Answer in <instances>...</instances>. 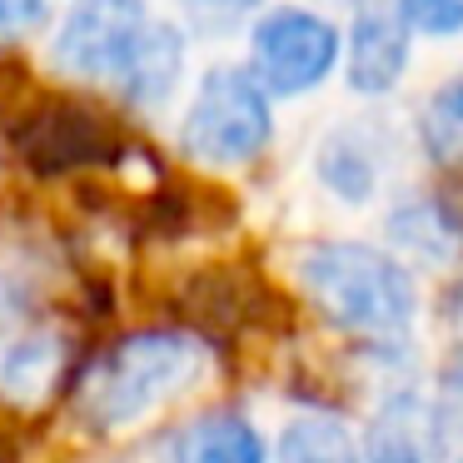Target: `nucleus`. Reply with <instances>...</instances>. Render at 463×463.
<instances>
[{"mask_svg":"<svg viewBox=\"0 0 463 463\" xmlns=\"http://www.w3.org/2000/svg\"><path fill=\"white\" fill-rule=\"evenodd\" d=\"M15 145H21V155L35 170L55 175V170H75V165L105 160L110 155V130L90 110H80V105L51 100L35 115H25V125L15 130Z\"/></svg>","mask_w":463,"mask_h":463,"instance_id":"423d86ee","label":"nucleus"},{"mask_svg":"<svg viewBox=\"0 0 463 463\" xmlns=\"http://www.w3.org/2000/svg\"><path fill=\"white\" fill-rule=\"evenodd\" d=\"M175 463H264V439L240 413H204L175 439Z\"/></svg>","mask_w":463,"mask_h":463,"instance_id":"f8f14e48","label":"nucleus"},{"mask_svg":"<svg viewBox=\"0 0 463 463\" xmlns=\"http://www.w3.org/2000/svg\"><path fill=\"white\" fill-rule=\"evenodd\" d=\"M399 11L419 35H458L463 31V0H399Z\"/></svg>","mask_w":463,"mask_h":463,"instance_id":"dca6fc26","label":"nucleus"},{"mask_svg":"<svg viewBox=\"0 0 463 463\" xmlns=\"http://www.w3.org/2000/svg\"><path fill=\"white\" fill-rule=\"evenodd\" d=\"M55 369H61L55 339H25L11 349V359L0 369V383H5V393H15V399H41V389L55 379Z\"/></svg>","mask_w":463,"mask_h":463,"instance_id":"2eb2a0df","label":"nucleus"},{"mask_svg":"<svg viewBox=\"0 0 463 463\" xmlns=\"http://www.w3.org/2000/svg\"><path fill=\"white\" fill-rule=\"evenodd\" d=\"M383 170H389L383 135L369 130L364 120H344L339 130H329L319 140V155H314L319 184L344 204H369L383 184Z\"/></svg>","mask_w":463,"mask_h":463,"instance_id":"6e6552de","label":"nucleus"},{"mask_svg":"<svg viewBox=\"0 0 463 463\" xmlns=\"http://www.w3.org/2000/svg\"><path fill=\"white\" fill-rule=\"evenodd\" d=\"M389 240L399 244L409 260L449 264V260H458V250H463V220L443 200H413V204H399V210L389 214Z\"/></svg>","mask_w":463,"mask_h":463,"instance_id":"9b49d317","label":"nucleus"},{"mask_svg":"<svg viewBox=\"0 0 463 463\" xmlns=\"http://www.w3.org/2000/svg\"><path fill=\"white\" fill-rule=\"evenodd\" d=\"M210 369V349L180 329H145L110 344L80 379L75 409L90 429H130L175 393L194 389Z\"/></svg>","mask_w":463,"mask_h":463,"instance_id":"f03ea898","label":"nucleus"},{"mask_svg":"<svg viewBox=\"0 0 463 463\" xmlns=\"http://www.w3.org/2000/svg\"><path fill=\"white\" fill-rule=\"evenodd\" d=\"M344 41L334 31V21L299 5H279V11L260 15L250 35V61L254 75L269 95H309L329 80V71L339 65Z\"/></svg>","mask_w":463,"mask_h":463,"instance_id":"20e7f679","label":"nucleus"},{"mask_svg":"<svg viewBox=\"0 0 463 463\" xmlns=\"http://www.w3.org/2000/svg\"><path fill=\"white\" fill-rule=\"evenodd\" d=\"M304 299L344 334H403L419 314V284L409 264L389 250H373L359 240L309 244L294 264Z\"/></svg>","mask_w":463,"mask_h":463,"instance_id":"f257e3e1","label":"nucleus"},{"mask_svg":"<svg viewBox=\"0 0 463 463\" xmlns=\"http://www.w3.org/2000/svg\"><path fill=\"white\" fill-rule=\"evenodd\" d=\"M419 140L439 170L463 175V75H453L449 85L429 95L419 115Z\"/></svg>","mask_w":463,"mask_h":463,"instance_id":"4468645a","label":"nucleus"},{"mask_svg":"<svg viewBox=\"0 0 463 463\" xmlns=\"http://www.w3.org/2000/svg\"><path fill=\"white\" fill-rule=\"evenodd\" d=\"M180 71H184L180 31L165 21H150V31L140 35V45H135L130 65L120 75V90L135 105H165L175 95V85H180Z\"/></svg>","mask_w":463,"mask_h":463,"instance_id":"9d476101","label":"nucleus"},{"mask_svg":"<svg viewBox=\"0 0 463 463\" xmlns=\"http://www.w3.org/2000/svg\"><path fill=\"white\" fill-rule=\"evenodd\" d=\"M453 309L463 314V279H458V289H453Z\"/></svg>","mask_w":463,"mask_h":463,"instance_id":"a211bd4d","label":"nucleus"},{"mask_svg":"<svg viewBox=\"0 0 463 463\" xmlns=\"http://www.w3.org/2000/svg\"><path fill=\"white\" fill-rule=\"evenodd\" d=\"M269 135V90L260 85V75L240 71V65H220V71L204 75L180 125L184 155L204 170H234V165L260 160Z\"/></svg>","mask_w":463,"mask_h":463,"instance_id":"7ed1b4c3","label":"nucleus"},{"mask_svg":"<svg viewBox=\"0 0 463 463\" xmlns=\"http://www.w3.org/2000/svg\"><path fill=\"white\" fill-rule=\"evenodd\" d=\"M458 463H463V458H458Z\"/></svg>","mask_w":463,"mask_h":463,"instance_id":"6ab92c4d","label":"nucleus"},{"mask_svg":"<svg viewBox=\"0 0 463 463\" xmlns=\"http://www.w3.org/2000/svg\"><path fill=\"white\" fill-rule=\"evenodd\" d=\"M145 31H150L145 0H71V11L55 31L51 61L61 75H75V80L120 85Z\"/></svg>","mask_w":463,"mask_h":463,"instance_id":"39448f33","label":"nucleus"},{"mask_svg":"<svg viewBox=\"0 0 463 463\" xmlns=\"http://www.w3.org/2000/svg\"><path fill=\"white\" fill-rule=\"evenodd\" d=\"M409 31L413 25L403 21L399 0H364V11L354 15L349 31V85L359 95H389L393 85L403 80L409 71Z\"/></svg>","mask_w":463,"mask_h":463,"instance_id":"0eeeda50","label":"nucleus"},{"mask_svg":"<svg viewBox=\"0 0 463 463\" xmlns=\"http://www.w3.org/2000/svg\"><path fill=\"white\" fill-rule=\"evenodd\" d=\"M439 419L413 389H399L373 409L359 443V463H433Z\"/></svg>","mask_w":463,"mask_h":463,"instance_id":"1a4fd4ad","label":"nucleus"},{"mask_svg":"<svg viewBox=\"0 0 463 463\" xmlns=\"http://www.w3.org/2000/svg\"><path fill=\"white\" fill-rule=\"evenodd\" d=\"M279 463H359V443L329 413H299L279 433Z\"/></svg>","mask_w":463,"mask_h":463,"instance_id":"ddd939ff","label":"nucleus"},{"mask_svg":"<svg viewBox=\"0 0 463 463\" xmlns=\"http://www.w3.org/2000/svg\"><path fill=\"white\" fill-rule=\"evenodd\" d=\"M51 0H0V35H25L45 21Z\"/></svg>","mask_w":463,"mask_h":463,"instance_id":"f3484780","label":"nucleus"}]
</instances>
